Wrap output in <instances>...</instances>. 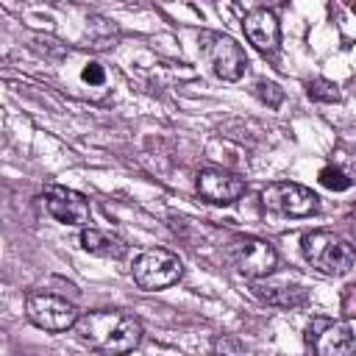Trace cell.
Returning <instances> with one entry per match:
<instances>
[{
    "instance_id": "obj_8",
    "label": "cell",
    "mask_w": 356,
    "mask_h": 356,
    "mask_svg": "<svg viewBox=\"0 0 356 356\" xmlns=\"http://www.w3.org/2000/svg\"><path fill=\"white\" fill-rule=\"evenodd\" d=\"M306 339H309L314 356H353L356 353L353 331L348 323H339V320L314 317L309 323Z\"/></svg>"
},
{
    "instance_id": "obj_12",
    "label": "cell",
    "mask_w": 356,
    "mask_h": 356,
    "mask_svg": "<svg viewBox=\"0 0 356 356\" xmlns=\"http://www.w3.org/2000/svg\"><path fill=\"white\" fill-rule=\"evenodd\" d=\"M81 248L100 259H122L128 253V245L122 236H117L106 228H95V225L81 228Z\"/></svg>"
},
{
    "instance_id": "obj_11",
    "label": "cell",
    "mask_w": 356,
    "mask_h": 356,
    "mask_svg": "<svg viewBox=\"0 0 356 356\" xmlns=\"http://www.w3.org/2000/svg\"><path fill=\"white\" fill-rule=\"evenodd\" d=\"M242 31H245V39L261 50V53H270L278 47L281 42V25H278V17L270 11V8H250L242 19Z\"/></svg>"
},
{
    "instance_id": "obj_5",
    "label": "cell",
    "mask_w": 356,
    "mask_h": 356,
    "mask_svg": "<svg viewBox=\"0 0 356 356\" xmlns=\"http://www.w3.org/2000/svg\"><path fill=\"white\" fill-rule=\"evenodd\" d=\"M228 261L245 278H264L278 267V250L261 236L239 234L228 242Z\"/></svg>"
},
{
    "instance_id": "obj_14",
    "label": "cell",
    "mask_w": 356,
    "mask_h": 356,
    "mask_svg": "<svg viewBox=\"0 0 356 356\" xmlns=\"http://www.w3.org/2000/svg\"><path fill=\"white\" fill-rule=\"evenodd\" d=\"M317 178H320V184H323L325 189H331V192H345L348 186H353V178H350L342 167H337V164H325Z\"/></svg>"
},
{
    "instance_id": "obj_3",
    "label": "cell",
    "mask_w": 356,
    "mask_h": 356,
    "mask_svg": "<svg viewBox=\"0 0 356 356\" xmlns=\"http://www.w3.org/2000/svg\"><path fill=\"white\" fill-rule=\"evenodd\" d=\"M131 275H134V284L145 292H159V289H167L172 284L181 281L184 275V264L181 259L167 250V248H147L142 250L136 259H134V267H131Z\"/></svg>"
},
{
    "instance_id": "obj_2",
    "label": "cell",
    "mask_w": 356,
    "mask_h": 356,
    "mask_svg": "<svg viewBox=\"0 0 356 356\" xmlns=\"http://www.w3.org/2000/svg\"><path fill=\"white\" fill-rule=\"evenodd\" d=\"M300 253L303 259L325 273V275H345L353 261H356V250L348 239H342L334 231H309L300 236Z\"/></svg>"
},
{
    "instance_id": "obj_9",
    "label": "cell",
    "mask_w": 356,
    "mask_h": 356,
    "mask_svg": "<svg viewBox=\"0 0 356 356\" xmlns=\"http://www.w3.org/2000/svg\"><path fill=\"white\" fill-rule=\"evenodd\" d=\"M42 203H44V211L56 220V222H64V225H78V228H86L89 225V200L70 189V186H61V184H50L42 195Z\"/></svg>"
},
{
    "instance_id": "obj_15",
    "label": "cell",
    "mask_w": 356,
    "mask_h": 356,
    "mask_svg": "<svg viewBox=\"0 0 356 356\" xmlns=\"http://www.w3.org/2000/svg\"><path fill=\"white\" fill-rule=\"evenodd\" d=\"M306 92L312 100L317 103H337L339 100V86L334 81H325V78H314L306 83Z\"/></svg>"
},
{
    "instance_id": "obj_7",
    "label": "cell",
    "mask_w": 356,
    "mask_h": 356,
    "mask_svg": "<svg viewBox=\"0 0 356 356\" xmlns=\"http://www.w3.org/2000/svg\"><path fill=\"white\" fill-rule=\"evenodd\" d=\"M261 206L270 214L281 217H312L320 206V197L295 181H275L261 189Z\"/></svg>"
},
{
    "instance_id": "obj_17",
    "label": "cell",
    "mask_w": 356,
    "mask_h": 356,
    "mask_svg": "<svg viewBox=\"0 0 356 356\" xmlns=\"http://www.w3.org/2000/svg\"><path fill=\"white\" fill-rule=\"evenodd\" d=\"M83 81H86V83H95V86H100V83L106 81L103 67H100L97 61H89V64L83 67Z\"/></svg>"
},
{
    "instance_id": "obj_10",
    "label": "cell",
    "mask_w": 356,
    "mask_h": 356,
    "mask_svg": "<svg viewBox=\"0 0 356 356\" xmlns=\"http://www.w3.org/2000/svg\"><path fill=\"white\" fill-rule=\"evenodd\" d=\"M195 189L197 195L211 203V206H231L234 200H239L245 195V178H239L231 170H220V167H206L197 172L195 178Z\"/></svg>"
},
{
    "instance_id": "obj_6",
    "label": "cell",
    "mask_w": 356,
    "mask_h": 356,
    "mask_svg": "<svg viewBox=\"0 0 356 356\" xmlns=\"http://www.w3.org/2000/svg\"><path fill=\"white\" fill-rule=\"evenodd\" d=\"M25 317H28L31 325H36L42 331H50V334H58V331L75 328V323H78L81 314L61 295H53V292H31L25 298Z\"/></svg>"
},
{
    "instance_id": "obj_1",
    "label": "cell",
    "mask_w": 356,
    "mask_h": 356,
    "mask_svg": "<svg viewBox=\"0 0 356 356\" xmlns=\"http://www.w3.org/2000/svg\"><path fill=\"white\" fill-rule=\"evenodd\" d=\"M75 334L83 345L103 356H125L142 342V320L131 312L120 309H97L86 312L75 323Z\"/></svg>"
},
{
    "instance_id": "obj_16",
    "label": "cell",
    "mask_w": 356,
    "mask_h": 356,
    "mask_svg": "<svg viewBox=\"0 0 356 356\" xmlns=\"http://www.w3.org/2000/svg\"><path fill=\"white\" fill-rule=\"evenodd\" d=\"M253 95H256L261 103H267L270 108H278V106L284 103V89H281L278 83H273V81H256V83H253Z\"/></svg>"
},
{
    "instance_id": "obj_4",
    "label": "cell",
    "mask_w": 356,
    "mask_h": 356,
    "mask_svg": "<svg viewBox=\"0 0 356 356\" xmlns=\"http://www.w3.org/2000/svg\"><path fill=\"white\" fill-rule=\"evenodd\" d=\"M197 44H200V53L206 58V64L211 67V72L228 83L239 81L248 70V58H245V50L228 36V33H220V31H200L197 36Z\"/></svg>"
},
{
    "instance_id": "obj_13",
    "label": "cell",
    "mask_w": 356,
    "mask_h": 356,
    "mask_svg": "<svg viewBox=\"0 0 356 356\" xmlns=\"http://www.w3.org/2000/svg\"><path fill=\"white\" fill-rule=\"evenodd\" d=\"M259 289V298L267 300L270 306H281V309H292V306H300L306 303V289L300 286H256Z\"/></svg>"
}]
</instances>
